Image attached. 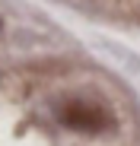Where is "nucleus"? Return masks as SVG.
I'll use <instances>...</instances> for the list:
<instances>
[{"instance_id": "f257e3e1", "label": "nucleus", "mask_w": 140, "mask_h": 146, "mask_svg": "<svg viewBox=\"0 0 140 146\" xmlns=\"http://www.w3.org/2000/svg\"><path fill=\"white\" fill-rule=\"evenodd\" d=\"M57 121L73 130V133H86V137H96V133H105L111 127V114L92 99H67L61 108H57Z\"/></svg>"}]
</instances>
